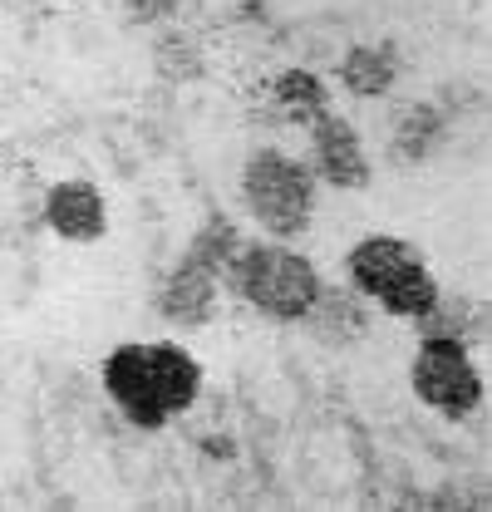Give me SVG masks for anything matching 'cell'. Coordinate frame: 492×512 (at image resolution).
Returning <instances> with one entry per match:
<instances>
[{"label":"cell","instance_id":"cell-12","mask_svg":"<svg viewBox=\"0 0 492 512\" xmlns=\"http://www.w3.org/2000/svg\"><path fill=\"white\" fill-rule=\"evenodd\" d=\"M443 143V114L433 104H414L399 124H394V138H389V153L404 163V168H419L424 158L438 153Z\"/></svg>","mask_w":492,"mask_h":512},{"label":"cell","instance_id":"cell-4","mask_svg":"<svg viewBox=\"0 0 492 512\" xmlns=\"http://www.w3.org/2000/svg\"><path fill=\"white\" fill-rule=\"evenodd\" d=\"M237 197H242L246 217L261 227V237L301 242L310 232V222H315L320 183H315L306 158H296V153L266 143V148H256L242 163Z\"/></svg>","mask_w":492,"mask_h":512},{"label":"cell","instance_id":"cell-2","mask_svg":"<svg viewBox=\"0 0 492 512\" xmlns=\"http://www.w3.org/2000/svg\"><path fill=\"white\" fill-rule=\"evenodd\" d=\"M222 286L271 325H301L325 286V276L296 242L261 237V242H242Z\"/></svg>","mask_w":492,"mask_h":512},{"label":"cell","instance_id":"cell-11","mask_svg":"<svg viewBox=\"0 0 492 512\" xmlns=\"http://www.w3.org/2000/svg\"><path fill=\"white\" fill-rule=\"evenodd\" d=\"M330 79L320 74V69H306V64H291V69H281L271 84H266V104H271V114L281 119V124H296L306 128L315 124L320 114H330Z\"/></svg>","mask_w":492,"mask_h":512},{"label":"cell","instance_id":"cell-7","mask_svg":"<svg viewBox=\"0 0 492 512\" xmlns=\"http://www.w3.org/2000/svg\"><path fill=\"white\" fill-rule=\"evenodd\" d=\"M153 311H158V320H168L173 330H202V325H212L217 311H222V271H212L207 261L183 252L168 266V276L158 281Z\"/></svg>","mask_w":492,"mask_h":512},{"label":"cell","instance_id":"cell-8","mask_svg":"<svg viewBox=\"0 0 492 512\" xmlns=\"http://www.w3.org/2000/svg\"><path fill=\"white\" fill-rule=\"evenodd\" d=\"M45 227L69 247H94L109 237V197L89 178H60L40 202Z\"/></svg>","mask_w":492,"mask_h":512},{"label":"cell","instance_id":"cell-10","mask_svg":"<svg viewBox=\"0 0 492 512\" xmlns=\"http://www.w3.org/2000/svg\"><path fill=\"white\" fill-rule=\"evenodd\" d=\"M369 316H374V306H369L350 281H345V286H330V281H325L301 325L310 330V340H320V345H330V350H350V345H360L369 335Z\"/></svg>","mask_w":492,"mask_h":512},{"label":"cell","instance_id":"cell-5","mask_svg":"<svg viewBox=\"0 0 492 512\" xmlns=\"http://www.w3.org/2000/svg\"><path fill=\"white\" fill-rule=\"evenodd\" d=\"M409 389L424 409H433L438 419H453V424L478 414L488 399L483 370L473 365V345H463L453 335H419L414 360H409Z\"/></svg>","mask_w":492,"mask_h":512},{"label":"cell","instance_id":"cell-14","mask_svg":"<svg viewBox=\"0 0 492 512\" xmlns=\"http://www.w3.org/2000/svg\"><path fill=\"white\" fill-rule=\"evenodd\" d=\"M242 227L237 222H227L222 212H212L197 232H192V242H187V252L197 256V261H207L212 271H222V281H227V266H232V256L242 252Z\"/></svg>","mask_w":492,"mask_h":512},{"label":"cell","instance_id":"cell-15","mask_svg":"<svg viewBox=\"0 0 492 512\" xmlns=\"http://www.w3.org/2000/svg\"><path fill=\"white\" fill-rule=\"evenodd\" d=\"M153 69H158L163 79H173V84H187V79L202 74V50H197L187 35H168V40H158V50H153Z\"/></svg>","mask_w":492,"mask_h":512},{"label":"cell","instance_id":"cell-6","mask_svg":"<svg viewBox=\"0 0 492 512\" xmlns=\"http://www.w3.org/2000/svg\"><path fill=\"white\" fill-rule=\"evenodd\" d=\"M306 143H310V173L320 188L335 192H365L374 183V163H369V148L360 138V128L350 124L345 114H320L315 124H306Z\"/></svg>","mask_w":492,"mask_h":512},{"label":"cell","instance_id":"cell-13","mask_svg":"<svg viewBox=\"0 0 492 512\" xmlns=\"http://www.w3.org/2000/svg\"><path fill=\"white\" fill-rule=\"evenodd\" d=\"M414 330H419V335H453V340L473 345V340H483V306L468 301V296L438 291V301L429 306V316L414 320Z\"/></svg>","mask_w":492,"mask_h":512},{"label":"cell","instance_id":"cell-3","mask_svg":"<svg viewBox=\"0 0 492 512\" xmlns=\"http://www.w3.org/2000/svg\"><path fill=\"white\" fill-rule=\"evenodd\" d=\"M345 281L365 296L374 311L394 320L429 316V306L438 301V276H433L429 256L419 252L409 237L399 232H369L345 252Z\"/></svg>","mask_w":492,"mask_h":512},{"label":"cell","instance_id":"cell-9","mask_svg":"<svg viewBox=\"0 0 492 512\" xmlns=\"http://www.w3.org/2000/svg\"><path fill=\"white\" fill-rule=\"evenodd\" d=\"M399 79H404V55H399L394 40H360L335 64V84L350 99H360V104H374V99L394 94Z\"/></svg>","mask_w":492,"mask_h":512},{"label":"cell","instance_id":"cell-1","mask_svg":"<svg viewBox=\"0 0 492 512\" xmlns=\"http://www.w3.org/2000/svg\"><path fill=\"white\" fill-rule=\"evenodd\" d=\"M207 370L183 340H119L99 360V389L123 424L158 434L202 399Z\"/></svg>","mask_w":492,"mask_h":512}]
</instances>
